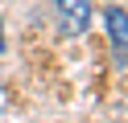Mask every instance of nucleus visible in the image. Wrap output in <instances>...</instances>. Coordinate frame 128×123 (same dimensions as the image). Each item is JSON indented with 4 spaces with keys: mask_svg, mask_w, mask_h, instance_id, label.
I'll list each match as a JSON object with an SVG mask.
<instances>
[{
    "mask_svg": "<svg viewBox=\"0 0 128 123\" xmlns=\"http://www.w3.org/2000/svg\"><path fill=\"white\" fill-rule=\"evenodd\" d=\"M103 29H108V45L116 49V57L124 62L128 57V12L112 4L108 12H103Z\"/></svg>",
    "mask_w": 128,
    "mask_h": 123,
    "instance_id": "nucleus-1",
    "label": "nucleus"
},
{
    "mask_svg": "<svg viewBox=\"0 0 128 123\" xmlns=\"http://www.w3.org/2000/svg\"><path fill=\"white\" fill-rule=\"evenodd\" d=\"M54 8H58L66 33H83L91 25V0H54Z\"/></svg>",
    "mask_w": 128,
    "mask_h": 123,
    "instance_id": "nucleus-2",
    "label": "nucleus"
},
{
    "mask_svg": "<svg viewBox=\"0 0 128 123\" xmlns=\"http://www.w3.org/2000/svg\"><path fill=\"white\" fill-rule=\"evenodd\" d=\"M0 53H4V25H0Z\"/></svg>",
    "mask_w": 128,
    "mask_h": 123,
    "instance_id": "nucleus-3",
    "label": "nucleus"
}]
</instances>
